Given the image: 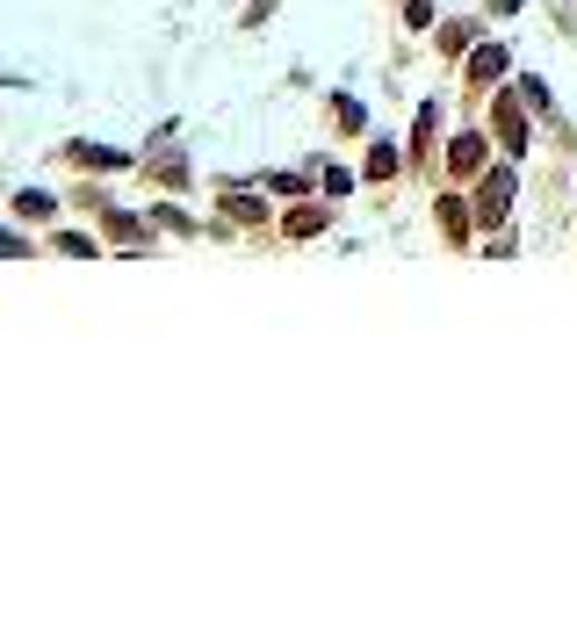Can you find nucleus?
<instances>
[{
	"instance_id": "nucleus-4",
	"label": "nucleus",
	"mask_w": 577,
	"mask_h": 620,
	"mask_svg": "<svg viewBox=\"0 0 577 620\" xmlns=\"http://www.w3.org/2000/svg\"><path fill=\"white\" fill-rule=\"evenodd\" d=\"M440 232H448L454 246L469 238V209H462V195H440Z\"/></svg>"
},
{
	"instance_id": "nucleus-2",
	"label": "nucleus",
	"mask_w": 577,
	"mask_h": 620,
	"mask_svg": "<svg viewBox=\"0 0 577 620\" xmlns=\"http://www.w3.org/2000/svg\"><path fill=\"white\" fill-rule=\"evenodd\" d=\"M477 166H483V138H477V130H462V138L448 145V174L462 180V174H477Z\"/></svg>"
},
{
	"instance_id": "nucleus-5",
	"label": "nucleus",
	"mask_w": 577,
	"mask_h": 620,
	"mask_svg": "<svg viewBox=\"0 0 577 620\" xmlns=\"http://www.w3.org/2000/svg\"><path fill=\"white\" fill-rule=\"evenodd\" d=\"M498 72H506V51H498V43H483V51L469 58V80H477V87H491Z\"/></svg>"
},
{
	"instance_id": "nucleus-3",
	"label": "nucleus",
	"mask_w": 577,
	"mask_h": 620,
	"mask_svg": "<svg viewBox=\"0 0 577 620\" xmlns=\"http://www.w3.org/2000/svg\"><path fill=\"white\" fill-rule=\"evenodd\" d=\"M498 138H506L512 152L527 145V116H520V95H498Z\"/></svg>"
},
{
	"instance_id": "nucleus-8",
	"label": "nucleus",
	"mask_w": 577,
	"mask_h": 620,
	"mask_svg": "<svg viewBox=\"0 0 577 620\" xmlns=\"http://www.w3.org/2000/svg\"><path fill=\"white\" fill-rule=\"evenodd\" d=\"M109 238H124V246H138L145 232H138V224H130V217H116V209H109Z\"/></svg>"
},
{
	"instance_id": "nucleus-6",
	"label": "nucleus",
	"mask_w": 577,
	"mask_h": 620,
	"mask_svg": "<svg viewBox=\"0 0 577 620\" xmlns=\"http://www.w3.org/2000/svg\"><path fill=\"white\" fill-rule=\"evenodd\" d=\"M390 174H398V152H390V145H375V152H369V180H390Z\"/></svg>"
},
{
	"instance_id": "nucleus-1",
	"label": "nucleus",
	"mask_w": 577,
	"mask_h": 620,
	"mask_svg": "<svg viewBox=\"0 0 577 620\" xmlns=\"http://www.w3.org/2000/svg\"><path fill=\"white\" fill-rule=\"evenodd\" d=\"M506 209H512V174H491V180H483V195H477V217L498 224Z\"/></svg>"
},
{
	"instance_id": "nucleus-7",
	"label": "nucleus",
	"mask_w": 577,
	"mask_h": 620,
	"mask_svg": "<svg viewBox=\"0 0 577 620\" xmlns=\"http://www.w3.org/2000/svg\"><path fill=\"white\" fill-rule=\"evenodd\" d=\"M469 37H477V29H469V22H448V29H440V51H462Z\"/></svg>"
},
{
	"instance_id": "nucleus-9",
	"label": "nucleus",
	"mask_w": 577,
	"mask_h": 620,
	"mask_svg": "<svg viewBox=\"0 0 577 620\" xmlns=\"http://www.w3.org/2000/svg\"><path fill=\"white\" fill-rule=\"evenodd\" d=\"M0 253H29V246H22V238H8V232H0Z\"/></svg>"
}]
</instances>
